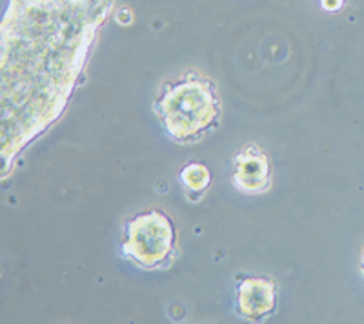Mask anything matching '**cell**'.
<instances>
[{
  "mask_svg": "<svg viewBox=\"0 0 364 324\" xmlns=\"http://www.w3.org/2000/svg\"><path fill=\"white\" fill-rule=\"evenodd\" d=\"M120 255L144 271L168 270L178 259V233L162 210H146L128 217L120 233Z\"/></svg>",
  "mask_w": 364,
  "mask_h": 324,
  "instance_id": "obj_3",
  "label": "cell"
},
{
  "mask_svg": "<svg viewBox=\"0 0 364 324\" xmlns=\"http://www.w3.org/2000/svg\"><path fill=\"white\" fill-rule=\"evenodd\" d=\"M360 270H363V274H364V252H363V262H360Z\"/></svg>",
  "mask_w": 364,
  "mask_h": 324,
  "instance_id": "obj_7",
  "label": "cell"
},
{
  "mask_svg": "<svg viewBox=\"0 0 364 324\" xmlns=\"http://www.w3.org/2000/svg\"><path fill=\"white\" fill-rule=\"evenodd\" d=\"M154 113L166 137L190 146L220 124L223 100L210 77L188 70L162 84L154 100Z\"/></svg>",
  "mask_w": 364,
  "mask_h": 324,
  "instance_id": "obj_2",
  "label": "cell"
},
{
  "mask_svg": "<svg viewBox=\"0 0 364 324\" xmlns=\"http://www.w3.org/2000/svg\"><path fill=\"white\" fill-rule=\"evenodd\" d=\"M113 8L115 0H8L0 26L2 179L70 108Z\"/></svg>",
  "mask_w": 364,
  "mask_h": 324,
  "instance_id": "obj_1",
  "label": "cell"
},
{
  "mask_svg": "<svg viewBox=\"0 0 364 324\" xmlns=\"http://www.w3.org/2000/svg\"><path fill=\"white\" fill-rule=\"evenodd\" d=\"M182 188L191 200H199L211 184V171L203 162H188L178 173Z\"/></svg>",
  "mask_w": 364,
  "mask_h": 324,
  "instance_id": "obj_6",
  "label": "cell"
},
{
  "mask_svg": "<svg viewBox=\"0 0 364 324\" xmlns=\"http://www.w3.org/2000/svg\"><path fill=\"white\" fill-rule=\"evenodd\" d=\"M232 183L245 195H262L273 183L272 158L257 142H246L235 153Z\"/></svg>",
  "mask_w": 364,
  "mask_h": 324,
  "instance_id": "obj_5",
  "label": "cell"
},
{
  "mask_svg": "<svg viewBox=\"0 0 364 324\" xmlns=\"http://www.w3.org/2000/svg\"><path fill=\"white\" fill-rule=\"evenodd\" d=\"M277 283L268 275H240L237 279L235 312L250 323H264L277 310Z\"/></svg>",
  "mask_w": 364,
  "mask_h": 324,
  "instance_id": "obj_4",
  "label": "cell"
}]
</instances>
